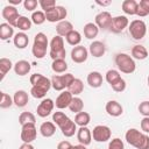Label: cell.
<instances>
[{"label": "cell", "instance_id": "cell-1", "mask_svg": "<svg viewBox=\"0 0 149 149\" xmlns=\"http://www.w3.org/2000/svg\"><path fill=\"white\" fill-rule=\"evenodd\" d=\"M30 94L36 99H42L51 87V79L47 78L42 73H33L30 76Z\"/></svg>", "mask_w": 149, "mask_h": 149}, {"label": "cell", "instance_id": "cell-2", "mask_svg": "<svg viewBox=\"0 0 149 149\" xmlns=\"http://www.w3.org/2000/svg\"><path fill=\"white\" fill-rule=\"evenodd\" d=\"M125 139L128 144L136 149H149V136L136 128H129L125 134Z\"/></svg>", "mask_w": 149, "mask_h": 149}, {"label": "cell", "instance_id": "cell-3", "mask_svg": "<svg viewBox=\"0 0 149 149\" xmlns=\"http://www.w3.org/2000/svg\"><path fill=\"white\" fill-rule=\"evenodd\" d=\"M114 62H115V65L118 66L119 71H121L122 73L130 74V73H133L136 70L135 61L128 54H125V52L116 54L115 58H114Z\"/></svg>", "mask_w": 149, "mask_h": 149}, {"label": "cell", "instance_id": "cell-4", "mask_svg": "<svg viewBox=\"0 0 149 149\" xmlns=\"http://www.w3.org/2000/svg\"><path fill=\"white\" fill-rule=\"evenodd\" d=\"M48 45H50V44H49L47 35L44 33H37L34 37V43L31 47V52H33L34 57L37 59L43 58L47 54Z\"/></svg>", "mask_w": 149, "mask_h": 149}, {"label": "cell", "instance_id": "cell-5", "mask_svg": "<svg viewBox=\"0 0 149 149\" xmlns=\"http://www.w3.org/2000/svg\"><path fill=\"white\" fill-rule=\"evenodd\" d=\"M50 51H49V56L52 58V61L55 59H65L66 56V51L64 48V40L62 36L55 35L52 37V40L50 41Z\"/></svg>", "mask_w": 149, "mask_h": 149}, {"label": "cell", "instance_id": "cell-6", "mask_svg": "<svg viewBox=\"0 0 149 149\" xmlns=\"http://www.w3.org/2000/svg\"><path fill=\"white\" fill-rule=\"evenodd\" d=\"M74 80V77L72 73H65V74H55L51 78V87L55 91H64L68 88L72 81Z\"/></svg>", "mask_w": 149, "mask_h": 149}, {"label": "cell", "instance_id": "cell-7", "mask_svg": "<svg viewBox=\"0 0 149 149\" xmlns=\"http://www.w3.org/2000/svg\"><path fill=\"white\" fill-rule=\"evenodd\" d=\"M128 30H129V34L130 36L136 40V41H140L142 40L146 34H147V26H146V22L143 20H140V19H136V20H133L129 26H128Z\"/></svg>", "mask_w": 149, "mask_h": 149}, {"label": "cell", "instance_id": "cell-8", "mask_svg": "<svg viewBox=\"0 0 149 149\" xmlns=\"http://www.w3.org/2000/svg\"><path fill=\"white\" fill-rule=\"evenodd\" d=\"M111 136L112 130L108 126L105 125H98L92 130V137L97 142H107L108 140H111Z\"/></svg>", "mask_w": 149, "mask_h": 149}, {"label": "cell", "instance_id": "cell-9", "mask_svg": "<svg viewBox=\"0 0 149 149\" xmlns=\"http://www.w3.org/2000/svg\"><path fill=\"white\" fill-rule=\"evenodd\" d=\"M1 15H2V17L7 21V23L10 24L12 27H16L17 20H19V17L21 16V15L19 14V10L16 9V7H15V6H12V5L5 6V7L2 8Z\"/></svg>", "mask_w": 149, "mask_h": 149}, {"label": "cell", "instance_id": "cell-10", "mask_svg": "<svg viewBox=\"0 0 149 149\" xmlns=\"http://www.w3.org/2000/svg\"><path fill=\"white\" fill-rule=\"evenodd\" d=\"M36 136H37V129L35 123H27L22 126L20 137L23 143H31L33 141L36 140Z\"/></svg>", "mask_w": 149, "mask_h": 149}, {"label": "cell", "instance_id": "cell-11", "mask_svg": "<svg viewBox=\"0 0 149 149\" xmlns=\"http://www.w3.org/2000/svg\"><path fill=\"white\" fill-rule=\"evenodd\" d=\"M112 20H113L112 14L107 10H104V12H100L99 14L95 15L94 23L101 30H109L111 24H112Z\"/></svg>", "mask_w": 149, "mask_h": 149}, {"label": "cell", "instance_id": "cell-12", "mask_svg": "<svg viewBox=\"0 0 149 149\" xmlns=\"http://www.w3.org/2000/svg\"><path fill=\"white\" fill-rule=\"evenodd\" d=\"M54 107H55V101L52 99H50V98H44L40 102V105L37 106L36 113H37V115L40 118H47V116H49L51 114Z\"/></svg>", "mask_w": 149, "mask_h": 149}, {"label": "cell", "instance_id": "cell-13", "mask_svg": "<svg viewBox=\"0 0 149 149\" xmlns=\"http://www.w3.org/2000/svg\"><path fill=\"white\" fill-rule=\"evenodd\" d=\"M128 26H129V20L127 19V16H125V15H118V16H114L113 17L112 24H111V28H109V31L115 33V34H119V33L123 31Z\"/></svg>", "mask_w": 149, "mask_h": 149}, {"label": "cell", "instance_id": "cell-14", "mask_svg": "<svg viewBox=\"0 0 149 149\" xmlns=\"http://www.w3.org/2000/svg\"><path fill=\"white\" fill-rule=\"evenodd\" d=\"M88 57V50L83 47V45H77L73 47L71 50V59L72 62L77 63V64H81L84 62H86Z\"/></svg>", "mask_w": 149, "mask_h": 149}, {"label": "cell", "instance_id": "cell-15", "mask_svg": "<svg viewBox=\"0 0 149 149\" xmlns=\"http://www.w3.org/2000/svg\"><path fill=\"white\" fill-rule=\"evenodd\" d=\"M73 99V95L66 90V91H62L58 97L56 98V101H55V106L58 108V109H64V108H69L71 101Z\"/></svg>", "mask_w": 149, "mask_h": 149}, {"label": "cell", "instance_id": "cell-16", "mask_svg": "<svg viewBox=\"0 0 149 149\" xmlns=\"http://www.w3.org/2000/svg\"><path fill=\"white\" fill-rule=\"evenodd\" d=\"M105 109H106V112H107V114L109 116H114V118H118V116H120L123 113V107L116 100L107 101L106 106H105Z\"/></svg>", "mask_w": 149, "mask_h": 149}, {"label": "cell", "instance_id": "cell-17", "mask_svg": "<svg viewBox=\"0 0 149 149\" xmlns=\"http://www.w3.org/2000/svg\"><path fill=\"white\" fill-rule=\"evenodd\" d=\"M88 52L95 58L102 57L106 52V45L101 41H93L88 47Z\"/></svg>", "mask_w": 149, "mask_h": 149}, {"label": "cell", "instance_id": "cell-18", "mask_svg": "<svg viewBox=\"0 0 149 149\" xmlns=\"http://www.w3.org/2000/svg\"><path fill=\"white\" fill-rule=\"evenodd\" d=\"M59 129L62 130V134L65 136V137H71L73 136L76 133H77V125L73 120H71L70 118L63 123L59 126Z\"/></svg>", "mask_w": 149, "mask_h": 149}, {"label": "cell", "instance_id": "cell-19", "mask_svg": "<svg viewBox=\"0 0 149 149\" xmlns=\"http://www.w3.org/2000/svg\"><path fill=\"white\" fill-rule=\"evenodd\" d=\"M77 140L83 146H88L92 141V132L87 127H79L77 130Z\"/></svg>", "mask_w": 149, "mask_h": 149}, {"label": "cell", "instance_id": "cell-20", "mask_svg": "<svg viewBox=\"0 0 149 149\" xmlns=\"http://www.w3.org/2000/svg\"><path fill=\"white\" fill-rule=\"evenodd\" d=\"M14 72L17 74V76H26L30 72V69H31V65L28 61H24V59H20L17 61L15 64H14Z\"/></svg>", "mask_w": 149, "mask_h": 149}, {"label": "cell", "instance_id": "cell-21", "mask_svg": "<svg viewBox=\"0 0 149 149\" xmlns=\"http://www.w3.org/2000/svg\"><path fill=\"white\" fill-rule=\"evenodd\" d=\"M87 84L93 87V88H98L102 85V74L99 72V71H91L88 74H87Z\"/></svg>", "mask_w": 149, "mask_h": 149}, {"label": "cell", "instance_id": "cell-22", "mask_svg": "<svg viewBox=\"0 0 149 149\" xmlns=\"http://www.w3.org/2000/svg\"><path fill=\"white\" fill-rule=\"evenodd\" d=\"M13 101H14V105L16 107H24L28 101H29V97H28V93L24 91V90H19L14 93L13 95Z\"/></svg>", "mask_w": 149, "mask_h": 149}, {"label": "cell", "instance_id": "cell-23", "mask_svg": "<svg viewBox=\"0 0 149 149\" xmlns=\"http://www.w3.org/2000/svg\"><path fill=\"white\" fill-rule=\"evenodd\" d=\"M72 30H73V24L68 20L61 21L56 26V33H57L58 36H62V37H65Z\"/></svg>", "mask_w": 149, "mask_h": 149}, {"label": "cell", "instance_id": "cell-24", "mask_svg": "<svg viewBox=\"0 0 149 149\" xmlns=\"http://www.w3.org/2000/svg\"><path fill=\"white\" fill-rule=\"evenodd\" d=\"M13 43L17 49H24L29 43V37L23 31L16 33L14 35V37H13Z\"/></svg>", "mask_w": 149, "mask_h": 149}, {"label": "cell", "instance_id": "cell-25", "mask_svg": "<svg viewBox=\"0 0 149 149\" xmlns=\"http://www.w3.org/2000/svg\"><path fill=\"white\" fill-rule=\"evenodd\" d=\"M137 6H139V2L135 1V0H125L121 3L122 10L127 15H136Z\"/></svg>", "mask_w": 149, "mask_h": 149}, {"label": "cell", "instance_id": "cell-26", "mask_svg": "<svg viewBox=\"0 0 149 149\" xmlns=\"http://www.w3.org/2000/svg\"><path fill=\"white\" fill-rule=\"evenodd\" d=\"M40 133L43 137H51L56 133V126L52 121H45L40 126Z\"/></svg>", "mask_w": 149, "mask_h": 149}, {"label": "cell", "instance_id": "cell-27", "mask_svg": "<svg viewBox=\"0 0 149 149\" xmlns=\"http://www.w3.org/2000/svg\"><path fill=\"white\" fill-rule=\"evenodd\" d=\"M132 57L137 61H143L148 57V50L141 44H136L132 48Z\"/></svg>", "mask_w": 149, "mask_h": 149}, {"label": "cell", "instance_id": "cell-28", "mask_svg": "<svg viewBox=\"0 0 149 149\" xmlns=\"http://www.w3.org/2000/svg\"><path fill=\"white\" fill-rule=\"evenodd\" d=\"M99 34V28L95 23L93 22H87L84 26V36L88 40H92L94 37H97Z\"/></svg>", "mask_w": 149, "mask_h": 149}, {"label": "cell", "instance_id": "cell-29", "mask_svg": "<svg viewBox=\"0 0 149 149\" xmlns=\"http://www.w3.org/2000/svg\"><path fill=\"white\" fill-rule=\"evenodd\" d=\"M13 36H14V27L8 24L7 22L1 23L0 24V38L2 41H7Z\"/></svg>", "mask_w": 149, "mask_h": 149}, {"label": "cell", "instance_id": "cell-30", "mask_svg": "<svg viewBox=\"0 0 149 149\" xmlns=\"http://www.w3.org/2000/svg\"><path fill=\"white\" fill-rule=\"evenodd\" d=\"M68 91H69L73 97H77V95H79V94L84 91V83L81 81V79L74 78V80L72 81V84L68 87Z\"/></svg>", "mask_w": 149, "mask_h": 149}, {"label": "cell", "instance_id": "cell-31", "mask_svg": "<svg viewBox=\"0 0 149 149\" xmlns=\"http://www.w3.org/2000/svg\"><path fill=\"white\" fill-rule=\"evenodd\" d=\"M73 121H74L76 125L79 126V127H87V125H88L90 121H91V115H90L87 112H83V111H81V112H79V113L76 114Z\"/></svg>", "mask_w": 149, "mask_h": 149}, {"label": "cell", "instance_id": "cell-32", "mask_svg": "<svg viewBox=\"0 0 149 149\" xmlns=\"http://www.w3.org/2000/svg\"><path fill=\"white\" fill-rule=\"evenodd\" d=\"M65 40H66V42L70 44V45H72V47H77V45H80L79 43L81 42V34L78 31V30H72V31H70L66 36H65Z\"/></svg>", "mask_w": 149, "mask_h": 149}, {"label": "cell", "instance_id": "cell-33", "mask_svg": "<svg viewBox=\"0 0 149 149\" xmlns=\"http://www.w3.org/2000/svg\"><path fill=\"white\" fill-rule=\"evenodd\" d=\"M14 68V64L12 63L10 59L2 57L0 59V74H1V80L5 78V76L7 74V72H9L12 69Z\"/></svg>", "mask_w": 149, "mask_h": 149}, {"label": "cell", "instance_id": "cell-34", "mask_svg": "<svg viewBox=\"0 0 149 149\" xmlns=\"http://www.w3.org/2000/svg\"><path fill=\"white\" fill-rule=\"evenodd\" d=\"M51 69L55 73H64L68 70V63L65 59H55L52 61Z\"/></svg>", "mask_w": 149, "mask_h": 149}, {"label": "cell", "instance_id": "cell-35", "mask_svg": "<svg viewBox=\"0 0 149 149\" xmlns=\"http://www.w3.org/2000/svg\"><path fill=\"white\" fill-rule=\"evenodd\" d=\"M31 24H33V22H31L30 19H28L27 16L21 15V16L19 17V20H17L16 28H19L21 31L24 33V31H27V30H29V29L31 28Z\"/></svg>", "mask_w": 149, "mask_h": 149}, {"label": "cell", "instance_id": "cell-36", "mask_svg": "<svg viewBox=\"0 0 149 149\" xmlns=\"http://www.w3.org/2000/svg\"><path fill=\"white\" fill-rule=\"evenodd\" d=\"M105 79H106V81H107L109 85H113V84H115L119 79H121V76H120V72H119L118 70H115V69H109V70L106 72V74H105Z\"/></svg>", "mask_w": 149, "mask_h": 149}, {"label": "cell", "instance_id": "cell-37", "mask_svg": "<svg viewBox=\"0 0 149 149\" xmlns=\"http://www.w3.org/2000/svg\"><path fill=\"white\" fill-rule=\"evenodd\" d=\"M35 122H36V118L31 112H22L19 115V123L21 126L27 123H35Z\"/></svg>", "mask_w": 149, "mask_h": 149}, {"label": "cell", "instance_id": "cell-38", "mask_svg": "<svg viewBox=\"0 0 149 149\" xmlns=\"http://www.w3.org/2000/svg\"><path fill=\"white\" fill-rule=\"evenodd\" d=\"M83 108H84V101H83V99H80L79 97H73V99H72V101H71V104L69 106V109L71 112H73V113L77 114V113L81 112Z\"/></svg>", "mask_w": 149, "mask_h": 149}, {"label": "cell", "instance_id": "cell-39", "mask_svg": "<svg viewBox=\"0 0 149 149\" xmlns=\"http://www.w3.org/2000/svg\"><path fill=\"white\" fill-rule=\"evenodd\" d=\"M30 20L36 26H40V24H43L45 21H47V17H45V13L43 10H35L31 16H30Z\"/></svg>", "mask_w": 149, "mask_h": 149}, {"label": "cell", "instance_id": "cell-40", "mask_svg": "<svg viewBox=\"0 0 149 149\" xmlns=\"http://www.w3.org/2000/svg\"><path fill=\"white\" fill-rule=\"evenodd\" d=\"M136 15L140 17H144L149 15V0H141L139 2Z\"/></svg>", "mask_w": 149, "mask_h": 149}, {"label": "cell", "instance_id": "cell-41", "mask_svg": "<svg viewBox=\"0 0 149 149\" xmlns=\"http://www.w3.org/2000/svg\"><path fill=\"white\" fill-rule=\"evenodd\" d=\"M69 119V116L65 114V113H63V112H54V114H52V122L55 123V125H57L58 127L61 126V125H63L66 120Z\"/></svg>", "mask_w": 149, "mask_h": 149}, {"label": "cell", "instance_id": "cell-42", "mask_svg": "<svg viewBox=\"0 0 149 149\" xmlns=\"http://www.w3.org/2000/svg\"><path fill=\"white\" fill-rule=\"evenodd\" d=\"M13 104H14V101H13V98H12L9 94H7V93H5V92H1L0 107H1L2 109H5V108H9V107H10Z\"/></svg>", "mask_w": 149, "mask_h": 149}, {"label": "cell", "instance_id": "cell-43", "mask_svg": "<svg viewBox=\"0 0 149 149\" xmlns=\"http://www.w3.org/2000/svg\"><path fill=\"white\" fill-rule=\"evenodd\" d=\"M45 17H47V21L51 22V23H55V22H59V15H58V10H57V6L48 12H45Z\"/></svg>", "mask_w": 149, "mask_h": 149}, {"label": "cell", "instance_id": "cell-44", "mask_svg": "<svg viewBox=\"0 0 149 149\" xmlns=\"http://www.w3.org/2000/svg\"><path fill=\"white\" fill-rule=\"evenodd\" d=\"M38 5L41 6V8L43 9V12H48L52 8H55L57 5H56V1L55 0H40L38 1Z\"/></svg>", "mask_w": 149, "mask_h": 149}, {"label": "cell", "instance_id": "cell-45", "mask_svg": "<svg viewBox=\"0 0 149 149\" xmlns=\"http://www.w3.org/2000/svg\"><path fill=\"white\" fill-rule=\"evenodd\" d=\"M108 149H125V144L121 139L115 137V139H112L111 142L108 143Z\"/></svg>", "mask_w": 149, "mask_h": 149}, {"label": "cell", "instance_id": "cell-46", "mask_svg": "<svg viewBox=\"0 0 149 149\" xmlns=\"http://www.w3.org/2000/svg\"><path fill=\"white\" fill-rule=\"evenodd\" d=\"M126 86H127V84H126V80H125L123 78L119 79L115 84L111 85L112 90H113V91H115V92H123V91L126 90Z\"/></svg>", "mask_w": 149, "mask_h": 149}, {"label": "cell", "instance_id": "cell-47", "mask_svg": "<svg viewBox=\"0 0 149 149\" xmlns=\"http://www.w3.org/2000/svg\"><path fill=\"white\" fill-rule=\"evenodd\" d=\"M37 5H38V1H36V0H24L23 1L24 9L26 10H29V12H33V13L35 12Z\"/></svg>", "mask_w": 149, "mask_h": 149}, {"label": "cell", "instance_id": "cell-48", "mask_svg": "<svg viewBox=\"0 0 149 149\" xmlns=\"http://www.w3.org/2000/svg\"><path fill=\"white\" fill-rule=\"evenodd\" d=\"M139 112L143 116H149V101L144 100L139 105Z\"/></svg>", "mask_w": 149, "mask_h": 149}, {"label": "cell", "instance_id": "cell-49", "mask_svg": "<svg viewBox=\"0 0 149 149\" xmlns=\"http://www.w3.org/2000/svg\"><path fill=\"white\" fill-rule=\"evenodd\" d=\"M140 126H141V130L144 134H148L149 133V116H143Z\"/></svg>", "mask_w": 149, "mask_h": 149}, {"label": "cell", "instance_id": "cell-50", "mask_svg": "<svg viewBox=\"0 0 149 149\" xmlns=\"http://www.w3.org/2000/svg\"><path fill=\"white\" fill-rule=\"evenodd\" d=\"M57 10H58V15H59V22L64 21L66 19V15H68L66 8L63 7V6H57Z\"/></svg>", "mask_w": 149, "mask_h": 149}, {"label": "cell", "instance_id": "cell-51", "mask_svg": "<svg viewBox=\"0 0 149 149\" xmlns=\"http://www.w3.org/2000/svg\"><path fill=\"white\" fill-rule=\"evenodd\" d=\"M57 149H73V146L69 141H61L57 144Z\"/></svg>", "mask_w": 149, "mask_h": 149}, {"label": "cell", "instance_id": "cell-52", "mask_svg": "<svg viewBox=\"0 0 149 149\" xmlns=\"http://www.w3.org/2000/svg\"><path fill=\"white\" fill-rule=\"evenodd\" d=\"M19 149H35L31 143H22Z\"/></svg>", "mask_w": 149, "mask_h": 149}, {"label": "cell", "instance_id": "cell-53", "mask_svg": "<svg viewBox=\"0 0 149 149\" xmlns=\"http://www.w3.org/2000/svg\"><path fill=\"white\" fill-rule=\"evenodd\" d=\"M97 3L104 7V6H108V5H111L112 1H111V0H108V1H97Z\"/></svg>", "mask_w": 149, "mask_h": 149}, {"label": "cell", "instance_id": "cell-54", "mask_svg": "<svg viewBox=\"0 0 149 149\" xmlns=\"http://www.w3.org/2000/svg\"><path fill=\"white\" fill-rule=\"evenodd\" d=\"M8 2H9V5H12V6H16V5H20L22 1H21V0H8Z\"/></svg>", "mask_w": 149, "mask_h": 149}, {"label": "cell", "instance_id": "cell-55", "mask_svg": "<svg viewBox=\"0 0 149 149\" xmlns=\"http://www.w3.org/2000/svg\"><path fill=\"white\" fill-rule=\"evenodd\" d=\"M73 149H87L86 146H83V144H77V146H73Z\"/></svg>", "mask_w": 149, "mask_h": 149}, {"label": "cell", "instance_id": "cell-56", "mask_svg": "<svg viewBox=\"0 0 149 149\" xmlns=\"http://www.w3.org/2000/svg\"><path fill=\"white\" fill-rule=\"evenodd\" d=\"M147 81H148V86H149V76H148V79H147Z\"/></svg>", "mask_w": 149, "mask_h": 149}]
</instances>
